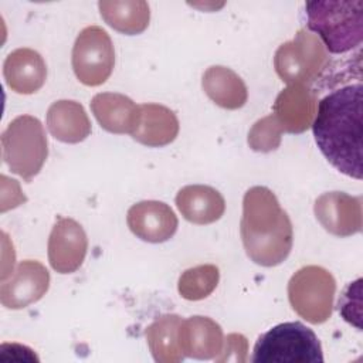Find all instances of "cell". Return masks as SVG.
<instances>
[{
    "mask_svg": "<svg viewBox=\"0 0 363 363\" xmlns=\"http://www.w3.org/2000/svg\"><path fill=\"white\" fill-rule=\"evenodd\" d=\"M362 84L339 88L318 104L312 123L315 142L340 173L362 180Z\"/></svg>",
    "mask_w": 363,
    "mask_h": 363,
    "instance_id": "cell-1",
    "label": "cell"
},
{
    "mask_svg": "<svg viewBox=\"0 0 363 363\" xmlns=\"http://www.w3.org/2000/svg\"><path fill=\"white\" fill-rule=\"evenodd\" d=\"M240 233L247 257L261 267L279 265L292 250L291 218L279 206L277 196L264 186H254L245 191Z\"/></svg>",
    "mask_w": 363,
    "mask_h": 363,
    "instance_id": "cell-2",
    "label": "cell"
},
{
    "mask_svg": "<svg viewBox=\"0 0 363 363\" xmlns=\"http://www.w3.org/2000/svg\"><path fill=\"white\" fill-rule=\"evenodd\" d=\"M308 30L332 54H345L362 44V0H316L305 3Z\"/></svg>",
    "mask_w": 363,
    "mask_h": 363,
    "instance_id": "cell-3",
    "label": "cell"
},
{
    "mask_svg": "<svg viewBox=\"0 0 363 363\" xmlns=\"http://www.w3.org/2000/svg\"><path fill=\"white\" fill-rule=\"evenodd\" d=\"M48 143L43 123L31 115H20L1 133V157L23 180L31 182L43 169Z\"/></svg>",
    "mask_w": 363,
    "mask_h": 363,
    "instance_id": "cell-4",
    "label": "cell"
},
{
    "mask_svg": "<svg viewBox=\"0 0 363 363\" xmlns=\"http://www.w3.org/2000/svg\"><path fill=\"white\" fill-rule=\"evenodd\" d=\"M251 362L322 363L323 353L312 329L301 322H284L257 339Z\"/></svg>",
    "mask_w": 363,
    "mask_h": 363,
    "instance_id": "cell-5",
    "label": "cell"
},
{
    "mask_svg": "<svg viewBox=\"0 0 363 363\" xmlns=\"http://www.w3.org/2000/svg\"><path fill=\"white\" fill-rule=\"evenodd\" d=\"M336 281L319 265L298 269L288 282V299L292 309L312 325L326 322L333 311Z\"/></svg>",
    "mask_w": 363,
    "mask_h": 363,
    "instance_id": "cell-6",
    "label": "cell"
},
{
    "mask_svg": "<svg viewBox=\"0 0 363 363\" xmlns=\"http://www.w3.org/2000/svg\"><path fill=\"white\" fill-rule=\"evenodd\" d=\"M328 61V51L318 35L306 28H301L292 40L277 48L274 68L282 82L308 86L318 79Z\"/></svg>",
    "mask_w": 363,
    "mask_h": 363,
    "instance_id": "cell-7",
    "label": "cell"
},
{
    "mask_svg": "<svg viewBox=\"0 0 363 363\" xmlns=\"http://www.w3.org/2000/svg\"><path fill=\"white\" fill-rule=\"evenodd\" d=\"M71 62L81 84L102 85L111 77L115 65V50L109 34L98 26L81 30L72 47Z\"/></svg>",
    "mask_w": 363,
    "mask_h": 363,
    "instance_id": "cell-8",
    "label": "cell"
},
{
    "mask_svg": "<svg viewBox=\"0 0 363 363\" xmlns=\"http://www.w3.org/2000/svg\"><path fill=\"white\" fill-rule=\"evenodd\" d=\"M319 224L332 235L350 237L362 231V197L345 191L320 194L313 204Z\"/></svg>",
    "mask_w": 363,
    "mask_h": 363,
    "instance_id": "cell-9",
    "label": "cell"
},
{
    "mask_svg": "<svg viewBox=\"0 0 363 363\" xmlns=\"http://www.w3.org/2000/svg\"><path fill=\"white\" fill-rule=\"evenodd\" d=\"M88 238L82 225L74 218L58 217L48 238V261L58 274H72L84 262Z\"/></svg>",
    "mask_w": 363,
    "mask_h": 363,
    "instance_id": "cell-10",
    "label": "cell"
},
{
    "mask_svg": "<svg viewBox=\"0 0 363 363\" xmlns=\"http://www.w3.org/2000/svg\"><path fill=\"white\" fill-rule=\"evenodd\" d=\"M50 288V272L38 261H21L0 285V302L7 309H23L40 301Z\"/></svg>",
    "mask_w": 363,
    "mask_h": 363,
    "instance_id": "cell-11",
    "label": "cell"
},
{
    "mask_svg": "<svg viewBox=\"0 0 363 363\" xmlns=\"http://www.w3.org/2000/svg\"><path fill=\"white\" fill-rule=\"evenodd\" d=\"M126 223L138 238L153 244L170 240L179 225L177 216L170 206L157 200H143L130 206Z\"/></svg>",
    "mask_w": 363,
    "mask_h": 363,
    "instance_id": "cell-12",
    "label": "cell"
},
{
    "mask_svg": "<svg viewBox=\"0 0 363 363\" xmlns=\"http://www.w3.org/2000/svg\"><path fill=\"white\" fill-rule=\"evenodd\" d=\"M272 111L284 132L302 133L313 123L318 98L306 85H288L278 94Z\"/></svg>",
    "mask_w": 363,
    "mask_h": 363,
    "instance_id": "cell-13",
    "label": "cell"
},
{
    "mask_svg": "<svg viewBox=\"0 0 363 363\" xmlns=\"http://www.w3.org/2000/svg\"><path fill=\"white\" fill-rule=\"evenodd\" d=\"M177 340L184 357L199 360H214L224 345L221 326L211 318L200 315L182 320Z\"/></svg>",
    "mask_w": 363,
    "mask_h": 363,
    "instance_id": "cell-14",
    "label": "cell"
},
{
    "mask_svg": "<svg viewBox=\"0 0 363 363\" xmlns=\"http://www.w3.org/2000/svg\"><path fill=\"white\" fill-rule=\"evenodd\" d=\"M3 75L11 91L30 95L41 89L45 84L47 65L44 58L35 50L17 48L6 57Z\"/></svg>",
    "mask_w": 363,
    "mask_h": 363,
    "instance_id": "cell-15",
    "label": "cell"
},
{
    "mask_svg": "<svg viewBox=\"0 0 363 363\" xmlns=\"http://www.w3.org/2000/svg\"><path fill=\"white\" fill-rule=\"evenodd\" d=\"M91 111L102 129L111 133H132L139 122L140 109L129 96L101 92L91 99Z\"/></svg>",
    "mask_w": 363,
    "mask_h": 363,
    "instance_id": "cell-16",
    "label": "cell"
},
{
    "mask_svg": "<svg viewBox=\"0 0 363 363\" xmlns=\"http://www.w3.org/2000/svg\"><path fill=\"white\" fill-rule=\"evenodd\" d=\"M139 109V122L130 133L133 140L149 147H160L177 138L180 125L170 108L160 104H142Z\"/></svg>",
    "mask_w": 363,
    "mask_h": 363,
    "instance_id": "cell-17",
    "label": "cell"
},
{
    "mask_svg": "<svg viewBox=\"0 0 363 363\" xmlns=\"http://www.w3.org/2000/svg\"><path fill=\"white\" fill-rule=\"evenodd\" d=\"M176 206L182 216L193 224H211L225 211V200L218 190L206 184H189L176 194Z\"/></svg>",
    "mask_w": 363,
    "mask_h": 363,
    "instance_id": "cell-18",
    "label": "cell"
},
{
    "mask_svg": "<svg viewBox=\"0 0 363 363\" xmlns=\"http://www.w3.org/2000/svg\"><path fill=\"white\" fill-rule=\"evenodd\" d=\"M47 128L52 138L64 143H79L91 133V122L84 106L71 99H60L50 105Z\"/></svg>",
    "mask_w": 363,
    "mask_h": 363,
    "instance_id": "cell-19",
    "label": "cell"
},
{
    "mask_svg": "<svg viewBox=\"0 0 363 363\" xmlns=\"http://www.w3.org/2000/svg\"><path fill=\"white\" fill-rule=\"evenodd\" d=\"M201 86L206 95L224 109H238L248 99L247 85L242 78L223 65L208 67L203 74Z\"/></svg>",
    "mask_w": 363,
    "mask_h": 363,
    "instance_id": "cell-20",
    "label": "cell"
},
{
    "mask_svg": "<svg viewBox=\"0 0 363 363\" xmlns=\"http://www.w3.org/2000/svg\"><path fill=\"white\" fill-rule=\"evenodd\" d=\"M98 9L109 27L126 35L143 33L150 21L149 4L143 0L99 1Z\"/></svg>",
    "mask_w": 363,
    "mask_h": 363,
    "instance_id": "cell-21",
    "label": "cell"
},
{
    "mask_svg": "<svg viewBox=\"0 0 363 363\" xmlns=\"http://www.w3.org/2000/svg\"><path fill=\"white\" fill-rule=\"evenodd\" d=\"M182 318L176 313H166L155 319L145 330L146 342L153 360L157 363H179L184 359L177 340Z\"/></svg>",
    "mask_w": 363,
    "mask_h": 363,
    "instance_id": "cell-22",
    "label": "cell"
},
{
    "mask_svg": "<svg viewBox=\"0 0 363 363\" xmlns=\"http://www.w3.org/2000/svg\"><path fill=\"white\" fill-rule=\"evenodd\" d=\"M218 281V268L213 264H203L182 272L177 282V291L183 299L201 301L213 294Z\"/></svg>",
    "mask_w": 363,
    "mask_h": 363,
    "instance_id": "cell-23",
    "label": "cell"
},
{
    "mask_svg": "<svg viewBox=\"0 0 363 363\" xmlns=\"http://www.w3.org/2000/svg\"><path fill=\"white\" fill-rule=\"evenodd\" d=\"M282 128L279 126L274 113L258 119L250 129L247 142L248 146L261 153H268L277 150L281 145L282 138Z\"/></svg>",
    "mask_w": 363,
    "mask_h": 363,
    "instance_id": "cell-24",
    "label": "cell"
},
{
    "mask_svg": "<svg viewBox=\"0 0 363 363\" xmlns=\"http://www.w3.org/2000/svg\"><path fill=\"white\" fill-rule=\"evenodd\" d=\"M247 352H248V342L244 335L241 333H230L225 337V346L220 352V354L214 359L218 363L223 362H247Z\"/></svg>",
    "mask_w": 363,
    "mask_h": 363,
    "instance_id": "cell-25",
    "label": "cell"
}]
</instances>
